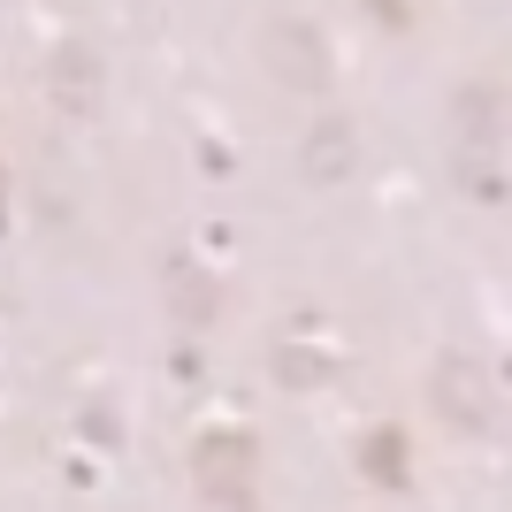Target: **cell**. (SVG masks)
<instances>
[{"mask_svg": "<svg viewBox=\"0 0 512 512\" xmlns=\"http://www.w3.org/2000/svg\"><path fill=\"white\" fill-rule=\"evenodd\" d=\"M436 406H444L459 428H490V375L474 360H444L436 367Z\"/></svg>", "mask_w": 512, "mask_h": 512, "instance_id": "obj_1", "label": "cell"}]
</instances>
